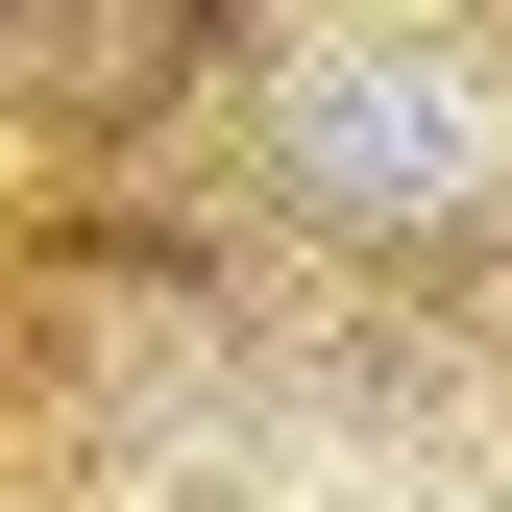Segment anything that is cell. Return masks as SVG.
<instances>
[{"instance_id": "6da1fadb", "label": "cell", "mask_w": 512, "mask_h": 512, "mask_svg": "<svg viewBox=\"0 0 512 512\" xmlns=\"http://www.w3.org/2000/svg\"><path fill=\"white\" fill-rule=\"evenodd\" d=\"M293 171L342 220H464L488 171H512V74L488 49H439V25H391V49H293Z\"/></svg>"}]
</instances>
